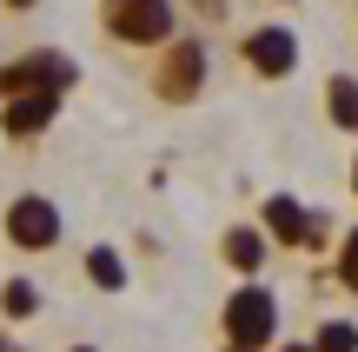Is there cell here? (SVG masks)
<instances>
[{
	"instance_id": "17",
	"label": "cell",
	"mask_w": 358,
	"mask_h": 352,
	"mask_svg": "<svg viewBox=\"0 0 358 352\" xmlns=\"http://www.w3.org/2000/svg\"><path fill=\"white\" fill-rule=\"evenodd\" d=\"M0 352H20V339H13V332H7V326H0Z\"/></svg>"
},
{
	"instance_id": "20",
	"label": "cell",
	"mask_w": 358,
	"mask_h": 352,
	"mask_svg": "<svg viewBox=\"0 0 358 352\" xmlns=\"http://www.w3.org/2000/svg\"><path fill=\"white\" fill-rule=\"evenodd\" d=\"M60 352H100V346H60Z\"/></svg>"
},
{
	"instance_id": "7",
	"label": "cell",
	"mask_w": 358,
	"mask_h": 352,
	"mask_svg": "<svg viewBox=\"0 0 358 352\" xmlns=\"http://www.w3.org/2000/svg\"><path fill=\"white\" fill-rule=\"evenodd\" d=\"M299 60H306V47H299V34L285 20H259V27L239 34V66L252 80H272V87H279V80L299 73Z\"/></svg>"
},
{
	"instance_id": "6",
	"label": "cell",
	"mask_w": 358,
	"mask_h": 352,
	"mask_svg": "<svg viewBox=\"0 0 358 352\" xmlns=\"http://www.w3.org/2000/svg\"><path fill=\"white\" fill-rule=\"evenodd\" d=\"M80 87V60L60 47H27L13 53V60H0V100H13V93H73Z\"/></svg>"
},
{
	"instance_id": "13",
	"label": "cell",
	"mask_w": 358,
	"mask_h": 352,
	"mask_svg": "<svg viewBox=\"0 0 358 352\" xmlns=\"http://www.w3.org/2000/svg\"><path fill=\"white\" fill-rule=\"evenodd\" d=\"M306 346H312V352H358V319H325Z\"/></svg>"
},
{
	"instance_id": "4",
	"label": "cell",
	"mask_w": 358,
	"mask_h": 352,
	"mask_svg": "<svg viewBox=\"0 0 358 352\" xmlns=\"http://www.w3.org/2000/svg\"><path fill=\"white\" fill-rule=\"evenodd\" d=\"M0 239H7L13 253H27V260H47L66 239V213L53 206L47 193H13L7 213H0Z\"/></svg>"
},
{
	"instance_id": "3",
	"label": "cell",
	"mask_w": 358,
	"mask_h": 352,
	"mask_svg": "<svg viewBox=\"0 0 358 352\" xmlns=\"http://www.w3.org/2000/svg\"><path fill=\"white\" fill-rule=\"evenodd\" d=\"M100 34L113 47L153 53L179 34V0H100Z\"/></svg>"
},
{
	"instance_id": "23",
	"label": "cell",
	"mask_w": 358,
	"mask_h": 352,
	"mask_svg": "<svg viewBox=\"0 0 358 352\" xmlns=\"http://www.w3.org/2000/svg\"><path fill=\"white\" fill-rule=\"evenodd\" d=\"M219 352H232V346H219Z\"/></svg>"
},
{
	"instance_id": "15",
	"label": "cell",
	"mask_w": 358,
	"mask_h": 352,
	"mask_svg": "<svg viewBox=\"0 0 358 352\" xmlns=\"http://www.w3.org/2000/svg\"><path fill=\"white\" fill-rule=\"evenodd\" d=\"M179 7H186L199 27H219V20H226V0H179Z\"/></svg>"
},
{
	"instance_id": "5",
	"label": "cell",
	"mask_w": 358,
	"mask_h": 352,
	"mask_svg": "<svg viewBox=\"0 0 358 352\" xmlns=\"http://www.w3.org/2000/svg\"><path fill=\"white\" fill-rule=\"evenodd\" d=\"M252 220H259V233L272 239V253H319L325 233H332V226H325V213L306 206L299 193H266Z\"/></svg>"
},
{
	"instance_id": "11",
	"label": "cell",
	"mask_w": 358,
	"mask_h": 352,
	"mask_svg": "<svg viewBox=\"0 0 358 352\" xmlns=\"http://www.w3.org/2000/svg\"><path fill=\"white\" fill-rule=\"evenodd\" d=\"M40 313V286L27 273H13V279H0V319L7 326H27V319Z\"/></svg>"
},
{
	"instance_id": "16",
	"label": "cell",
	"mask_w": 358,
	"mask_h": 352,
	"mask_svg": "<svg viewBox=\"0 0 358 352\" xmlns=\"http://www.w3.org/2000/svg\"><path fill=\"white\" fill-rule=\"evenodd\" d=\"M40 0H0V13H34Z\"/></svg>"
},
{
	"instance_id": "9",
	"label": "cell",
	"mask_w": 358,
	"mask_h": 352,
	"mask_svg": "<svg viewBox=\"0 0 358 352\" xmlns=\"http://www.w3.org/2000/svg\"><path fill=\"white\" fill-rule=\"evenodd\" d=\"M272 260V239L259 233V220H232L226 233H219V266H226L232 279H259Z\"/></svg>"
},
{
	"instance_id": "21",
	"label": "cell",
	"mask_w": 358,
	"mask_h": 352,
	"mask_svg": "<svg viewBox=\"0 0 358 352\" xmlns=\"http://www.w3.org/2000/svg\"><path fill=\"white\" fill-rule=\"evenodd\" d=\"M272 7H306V0H272Z\"/></svg>"
},
{
	"instance_id": "2",
	"label": "cell",
	"mask_w": 358,
	"mask_h": 352,
	"mask_svg": "<svg viewBox=\"0 0 358 352\" xmlns=\"http://www.w3.org/2000/svg\"><path fill=\"white\" fill-rule=\"evenodd\" d=\"M219 346L232 352H272L279 346V293L259 286V279H239L219 306Z\"/></svg>"
},
{
	"instance_id": "8",
	"label": "cell",
	"mask_w": 358,
	"mask_h": 352,
	"mask_svg": "<svg viewBox=\"0 0 358 352\" xmlns=\"http://www.w3.org/2000/svg\"><path fill=\"white\" fill-rule=\"evenodd\" d=\"M60 93H13V100H0V133H7L13 146L40 140V133H53V120H60Z\"/></svg>"
},
{
	"instance_id": "22",
	"label": "cell",
	"mask_w": 358,
	"mask_h": 352,
	"mask_svg": "<svg viewBox=\"0 0 358 352\" xmlns=\"http://www.w3.org/2000/svg\"><path fill=\"white\" fill-rule=\"evenodd\" d=\"M352 20H358V0H352Z\"/></svg>"
},
{
	"instance_id": "1",
	"label": "cell",
	"mask_w": 358,
	"mask_h": 352,
	"mask_svg": "<svg viewBox=\"0 0 358 352\" xmlns=\"http://www.w3.org/2000/svg\"><path fill=\"white\" fill-rule=\"evenodd\" d=\"M206 80H213V47H206V34H173L166 47H153V60H146V93H153L159 106H192L206 93Z\"/></svg>"
},
{
	"instance_id": "18",
	"label": "cell",
	"mask_w": 358,
	"mask_h": 352,
	"mask_svg": "<svg viewBox=\"0 0 358 352\" xmlns=\"http://www.w3.org/2000/svg\"><path fill=\"white\" fill-rule=\"evenodd\" d=\"M272 352H312V346L306 339H285V346H272Z\"/></svg>"
},
{
	"instance_id": "19",
	"label": "cell",
	"mask_w": 358,
	"mask_h": 352,
	"mask_svg": "<svg viewBox=\"0 0 358 352\" xmlns=\"http://www.w3.org/2000/svg\"><path fill=\"white\" fill-rule=\"evenodd\" d=\"M345 180H352V199H358V153H352V173H345Z\"/></svg>"
},
{
	"instance_id": "12",
	"label": "cell",
	"mask_w": 358,
	"mask_h": 352,
	"mask_svg": "<svg viewBox=\"0 0 358 352\" xmlns=\"http://www.w3.org/2000/svg\"><path fill=\"white\" fill-rule=\"evenodd\" d=\"M87 279H93V286H100V293H127V253H120V246H87Z\"/></svg>"
},
{
	"instance_id": "10",
	"label": "cell",
	"mask_w": 358,
	"mask_h": 352,
	"mask_svg": "<svg viewBox=\"0 0 358 352\" xmlns=\"http://www.w3.org/2000/svg\"><path fill=\"white\" fill-rule=\"evenodd\" d=\"M325 120H332L338 133H358V73H325Z\"/></svg>"
},
{
	"instance_id": "14",
	"label": "cell",
	"mask_w": 358,
	"mask_h": 352,
	"mask_svg": "<svg viewBox=\"0 0 358 352\" xmlns=\"http://www.w3.org/2000/svg\"><path fill=\"white\" fill-rule=\"evenodd\" d=\"M332 266H338V286H345L352 300H358V220L345 226V233H338V246H332Z\"/></svg>"
}]
</instances>
